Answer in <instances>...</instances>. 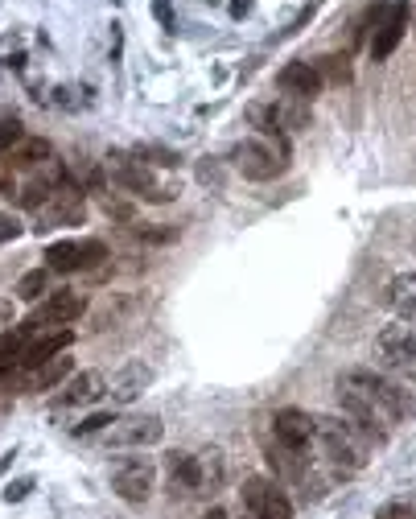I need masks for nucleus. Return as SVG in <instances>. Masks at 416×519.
Segmentation results:
<instances>
[{
	"instance_id": "7",
	"label": "nucleus",
	"mask_w": 416,
	"mask_h": 519,
	"mask_svg": "<svg viewBox=\"0 0 416 519\" xmlns=\"http://www.w3.org/2000/svg\"><path fill=\"white\" fill-rule=\"evenodd\" d=\"M153 482H157L153 458H120V462L112 466V491H116L124 503H149Z\"/></svg>"
},
{
	"instance_id": "2",
	"label": "nucleus",
	"mask_w": 416,
	"mask_h": 519,
	"mask_svg": "<svg viewBox=\"0 0 416 519\" xmlns=\"http://www.w3.org/2000/svg\"><path fill=\"white\" fill-rule=\"evenodd\" d=\"M318 454L334 474H359L371 462L375 441L351 421V417H318Z\"/></svg>"
},
{
	"instance_id": "15",
	"label": "nucleus",
	"mask_w": 416,
	"mask_h": 519,
	"mask_svg": "<svg viewBox=\"0 0 416 519\" xmlns=\"http://www.w3.org/2000/svg\"><path fill=\"white\" fill-rule=\"evenodd\" d=\"M103 396H108V375H103V371H79V375L66 379V388L58 392L54 404L58 408H91Z\"/></svg>"
},
{
	"instance_id": "27",
	"label": "nucleus",
	"mask_w": 416,
	"mask_h": 519,
	"mask_svg": "<svg viewBox=\"0 0 416 519\" xmlns=\"http://www.w3.org/2000/svg\"><path fill=\"white\" fill-rule=\"evenodd\" d=\"M25 141V132H21V120H0V157H5L9 149H17Z\"/></svg>"
},
{
	"instance_id": "26",
	"label": "nucleus",
	"mask_w": 416,
	"mask_h": 519,
	"mask_svg": "<svg viewBox=\"0 0 416 519\" xmlns=\"http://www.w3.org/2000/svg\"><path fill=\"white\" fill-rule=\"evenodd\" d=\"M375 519H416V503L412 499H388V503H379Z\"/></svg>"
},
{
	"instance_id": "22",
	"label": "nucleus",
	"mask_w": 416,
	"mask_h": 519,
	"mask_svg": "<svg viewBox=\"0 0 416 519\" xmlns=\"http://www.w3.org/2000/svg\"><path fill=\"white\" fill-rule=\"evenodd\" d=\"M5 161L13 169H38L42 161H50V141H38V136H29V141H21L17 149L5 153Z\"/></svg>"
},
{
	"instance_id": "20",
	"label": "nucleus",
	"mask_w": 416,
	"mask_h": 519,
	"mask_svg": "<svg viewBox=\"0 0 416 519\" xmlns=\"http://www.w3.org/2000/svg\"><path fill=\"white\" fill-rule=\"evenodd\" d=\"M268 116H272V124L281 128V132H301V128H309V120H314V108H309V99L281 95L268 108Z\"/></svg>"
},
{
	"instance_id": "5",
	"label": "nucleus",
	"mask_w": 416,
	"mask_h": 519,
	"mask_svg": "<svg viewBox=\"0 0 416 519\" xmlns=\"http://www.w3.org/2000/svg\"><path fill=\"white\" fill-rule=\"evenodd\" d=\"M165 437V425L153 412H132V417H116L108 429L99 433V441L108 449H145V445H157Z\"/></svg>"
},
{
	"instance_id": "17",
	"label": "nucleus",
	"mask_w": 416,
	"mask_h": 519,
	"mask_svg": "<svg viewBox=\"0 0 416 519\" xmlns=\"http://www.w3.org/2000/svg\"><path fill=\"white\" fill-rule=\"evenodd\" d=\"M75 342V330L71 326H58V330H50V334H42V338H33V342H25V351H21V367H38V363H46V359H58V355H66V346Z\"/></svg>"
},
{
	"instance_id": "19",
	"label": "nucleus",
	"mask_w": 416,
	"mask_h": 519,
	"mask_svg": "<svg viewBox=\"0 0 416 519\" xmlns=\"http://www.w3.org/2000/svg\"><path fill=\"white\" fill-rule=\"evenodd\" d=\"M388 305L392 314L416 330V272H396L392 285H388Z\"/></svg>"
},
{
	"instance_id": "16",
	"label": "nucleus",
	"mask_w": 416,
	"mask_h": 519,
	"mask_svg": "<svg viewBox=\"0 0 416 519\" xmlns=\"http://www.w3.org/2000/svg\"><path fill=\"white\" fill-rule=\"evenodd\" d=\"M276 87H281L285 95H297V99H314L326 83H322V75H318V66L314 62H289V66H281L276 71Z\"/></svg>"
},
{
	"instance_id": "38",
	"label": "nucleus",
	"mask_w": 416,
	"mask_h": 519,
	"mask_svg": "<svg viewBox=\"0 0 416 519\" xmlns=\"http://www.w3.org/2000/svg\"><path fill=\"white\" fill-rule=\"evenodd\" d=\"M13 458H17V449H9V454H0V474L9 470V462H13Z\"/></svg>"
},
{
	"instance_id": "18",
	"label": "nucleus",
	"mask_w": 416,
	"mask_h": 519,
	"mask_svg": "<svg viewBox=\"0 0 416 519\" xmlns=\"http://www.w3.org/2000/svg\"><path fill=\"white\" fill-rule=\"evenodd\" d=\"M149 384H153V367H145V363H128V367L112 379V384H108V400L124 408V404H132L136 396H141Z\"/></svg>"
},
{
	"instance_id": "12",
	"label": "nucleus",
	"mask_w": 416,
	"mask_h": 519,
	"mask_svg": "<svg viewBox=\"0 0 416 519\" xmlns=\"http://www.w3.org/2000/svg\"><path fill=\"white\" fill-rule=\"evenodd\" d=\"M83 309H87V297H83V293L58 289V293L46 297V305H42L25 326H29V330H33V326H71V322L83 318Z\"/></svg>"
},
{
	"instance_id": "23",
	"label": "nucleus",
	"mask_w": 416,
	"mask_h": 519,
	"mask_svg": "<svg viewBox=\"0 0 416 519\" xmlns=\"http://www.w3.org/2000/svg\"><path fill=\"white\" fill-rule=\"evenodd\" d=\"M25 334H29V326H17V330H5V334H0V379H5V375L21 363Z\"/></svg>"
},
{
	"instance_id": "10",
	"label": "nucleus",
	"mask_w": 416,
	"mask_h": 519,
	"mask_svg": "<svg viewBox=\"0 0 416 519\" xmlns=\"http://www.w3.org/2000/svg\"><path fill=\"white\" fill-rule=\"evenodd\" d=\"M272 437H276V445L309 454V449H314V437H318V417H309V412H301V408H281L272 417Z\"/></svg>"
},
{
	"instance_id": "33",
	"label": "nucleus",
	"mask_w": 416,
	"mask_h": 519,
	"mask_svg": "<svg viewBox=\"0 0 416 519\" xmlns=\"http://www.w3.org/2000/svg\"><path fill=\"white\" fill-rule=\"evenodd\" d=\"M153 13H157V21H161V29H178V21H173V5L169 0H153Z\"/></svg>"
},
{
	"instance_id": "1",
	"label": "nucleus",
	"mask_w": 416,
	"mask_h": 519,
	"mask_svg": "<svg viewBox=\"0 0 416 519\" xmlns=\"http://www.w3.org/2000/svg\"><path fill=\"white\" fill-rule=\"evenodd\" d=\"M338 404L342 417H351L375 445H384L396 425L416 417V396L400 379L371 367H346L338 375Z\"/></svg>"
},
{
	"instance_id": "31",
	"label": "nucleus",
	"mask_w": 416,
	"mask_h": 519,
	"mask_svg": "<svg viewBox=\"0 0 416 519\" xmlns=\"http://www.w3.org/2000/svg\"><path fill=\"white\" fill-rule=\"evenodd\" d=\"M136 157H153L157 165H178V161H182L178 153H169V149H157V145H141V149H136Z\"/></svg>"
},
{
	"instance_id": "32",
	"label": "nucleus",
	"mask_w": 416,
	"mask_h": 519,
	"mask_svg": "<svg viewBox=\"0 0 416 519\" xmlns=\"http://www.w3.org/2000/svg\"><path fill=\"white\" fill-rule=\"evenodd\" d=\"M33 491V478H21V482H9L5 487V503H21L25 495Z\"/></svg>"
},
{
	"instance_id": "24",
	"label": "nucleus",
	"mask_w": 416,
	"mask_h": 519,
	"mask_svg": "<svg viewBox=\"0 0 416 519\" xmlns=\"http://www.w3.org/2000/svg\"><path fill=\"white\" fill-rule=\"evenodd\" d=\"M314 66H318L322 83H330V87L351 83V58H346V54H326V58H318Z\"/></svg>"
},
{
	"instance_id": "9",
	"label": "nucleus",
	"mask_w": 416,
	"mask_h": 519,
	"mask_svg": "<svg viewBox=\"0 0 416 519\" xmlns=\"http://www.w3.org/2000/svg\"><path fill=\"white\" fill-rule=\"evenodd\" d=\"M108 248L99 239H62V244H50L46 248V268L50 272H83V268H95Z\"/></svg>"
},
{
	"instance_id": "3",
	"label": "nucleus",
	"mask_w": 416,
	"mask_h": 519,
	"mask_svg": "<svg viewBox=\"0 0 416 519\" xmlns=\"http://www.w3.org/2000/svg\"><path fill=\"white\" fill-rule=\"evenodd\" d=\"M231 165L244 173L248 182H272V178H281L289 165V145L264 141V136H248V141H239L231 149Z\"/></svg>"
},
{
	"instance_id": "28",
	"label": "nucleus",
	"mask_w": 416,
	"mask_h": 519,
	"mask_svg": "<svg viewBox=\"0 0 416 519\" xmlns=\"http://www.w3.org/2000/svg\"><path fill=\"white\" fill-rule=\"evenodd\" d=\"M198 182L202 186H223V165L219 161H211V157H206V161H198Z\"/></svg>"
},
{
	"instance_id": "4",
	"label": "nucleus",
	"mask_w": 416,
	"mask_h": 519,
	"mask_svg": "<svg viewBox=\"0 0 416 519\" xmlns=\"http://www.w3.org/2000/svg\"><path fill=\"white\" fill-rule=\"evenodd\" d=\"M239 503H244V515H248V519H293V499L281 491V482L264 478V474L244 478Z\"/></svg>"
},
{
	"instance_id": "36",
	"label": "nucleus",
	"mask_w": 416,
	"mask_h": 519,
	"mask_svg": "<svg viewBox=\"0 0 416 519\" xmlns=\"http://www.w3.org/2000/svg\"><path fill=\"white\" fill-rule=\"evenodd\" d=\"M13 194V165L9 161H0V198Z\"/></svg>"
},
{
	"instance_id": "37",
	"label": "nucleus",
	"mask_w": 416,
	"mask_h": 519,
	"mask_svg": "<svg viewBox=\"0 0 416 519\" xmlns=\"http://www.w3.org/2000/svg\"><path fill=\"white\" fill-rule=\"evenodd\" d=\"M256 9V0H231V17L239 21V17H248Z\"/></svg>"
},
{
	"instance_id": "13",
	"label": "nucleus",
	"mask_w": 416,
	"mask_h": 519,
	"mask_svg": "<svg viewBox=\"0 0 416 519\" xmlns=\"http://www.w3.org/2000/svg\"><path fill=\"white\" fill-rule=\"evenodd\" d=\"M112 178H116L124 190L141 194V198H149V202H165V198H169V190H157V186H153L149 165L136 157V153H132V157H124V153L112 157Z\"/></svg>"
},
{
	"instance_id": "29",
	"label": "nucleus",
	"mask_w": 416,
	"mask_h": 519,
	"mask_svg": "<svg viewBox=\"0 0 416 519\" xmlns=\"http://www.w3.org/2000/svg\"><path fill=\"white\" fill-rule=\"evenodd\" d=\"M116 417H112V412H95V417H87L83 425H75V437H91V433H103V429H108Z\"/></svg>"
},
{
	"instance_id": "21",
	"label": "nucleus",
	"mask_w": 416,
	"mask_h": 519,
	"mask_svg": "<svg viewBox=\"0 0 416 519\" xmlns=\"http://www.w3.org/2000/svg\"><path fill=\"white\" fill-rule=\"evenodd\" d=\"M62 379H71V359L66 355H58V359H46V363H38V367H29V375H25V392H54Z\"/></svg>"
},
{
	"instance_id": "34",
	"label": "nucleus",
	"mask_w": 416,
	"mask_h": 519,
	"mask_svg": "<svg viewBox=\"0 0 416 519\" xmlns=\"http://www.w3.org/2000/svg\"><path fill=\"white\" fill-rule=\"evenodd\" d=\"M318 9H322V0H309V5H305V9H301V13L293 17V25H289V33H297V29H305L309 21H314V13H318Z\"/></svg>"
},
{
	"instance_id": "30",
	"label": "nucleus",
	"mask_w": 416,
	"mask_h": 519,
	"mask_svg": "<svg viewBox=\"0 0 416 519\" xmlns=\"http://www.w3.org/2000/svg\"><path fill=\"white\" fill-rule=\"evenodd\" d=\"M21 231H25V227H21V219H17L13 211H0V244H13Z\"/></svg>"
},
{
	"instance_id": "35",
	"label": "nucleus",
	"mask_w": 416,
	"mask_h": 519,
	"mask_svg": "<svg viewBox=\"0 0 416 519\" xmlns=\"http://www.w3.org/2000/svg\"><path fill=\"white\" fill-rule=\"evenodd\" d=\"M145 244H169V239H178V227H161V231H141Z\"/></svg>"
},
{
	"instance_id": "6",
	"label": "nucleus",
	"mask_w": 416,
	"mask_h": 519,
	"mask_svg": "<svg viewBox=\"0 0 416 519\" xmlns=\"http://www.w3.org/2000/svg\"><path fill=\"white\" fill-rule=\"evenodd\" d=\"M87 219V202H83V190L75 186H54L46 194V202L38 206V235L46 231H62V227H79Z\"/></svg>"
},
{
	"instance_id": "14",
	"label": "nucleus",
	"mask_w": 416,
	"mask_h": 519,
	"mask_svg": "<svg viewBox=\"0 0 416 519\" xmlns=\"http://www.w3.org/2000/svg\"><path fill=\"white\" fill-rule=\"evenodd\" d=\"M165 474H169V487L173 495H206V482H202V458L186 454V449H169L165 454Z\"/></svg>"
},
{
	"instance_id": "39",
	"label": "nucleus",
	"mask_w": 416,
	"mask_h": 519,
	"mask_svg": "<svg viewBox=\"0 0 416 519\" xmlns=\"http://www.w3.org/2000/svg\"><path fill=\"white\" fill-rule=\"evenodd\" d=\"M202 519H227V511H223V507H211V511L202 515Z\"/></svg>"
},
{
	"instance_id": "11",
	"label": "nucleus",
	"mask_w": 416,
	"mask_h": 519,
	"mask_svg": "<svg viewBox=\"0 0 416 519\" xmlns=\"http://www.w3.org/2000/svg\"><path fill=\"white\" fill-rule=\"evenodd\" d=\"M404 29H408V0H392L388 5V13H384V21L375 25V38H371V58L375 62H388L392 54H396V46L404 42Z\"/></svg>"
},
{
	"instance_id": "25",
	"label": "nucleus",
	"mask_w": 416,
	"mask_h": 519,
	"mask_svg": "<svg viewBox=\"0 0 416 519\" xmlns=\"http://www.w3.org/2000/svg\"><path fill=\"white\" fill-rule=\"evenodd\" d=\"M50 293V268H33L17 281V297L21 301H42Z\"/></svg>"
},
{
	"instance_id": "8",
	"label": "nucleus",
	"mask_w": 416,
	"mask_h": 519,
	"mask_svg": "<svg viewBox=\"0 0 416 519\" xmlns=\"http://www.w3.org/2000/svg\"><path fill=\"white\" fill-rule=\"evenodd\" d=\"M375 355H379V363H384L388 371H400V375L416 371V330L404 326V322L384 326V330H379V338H375Z\"/></svg>"
}]
</instances>
